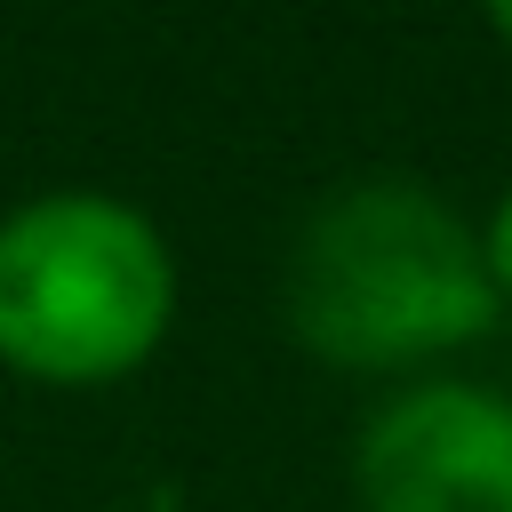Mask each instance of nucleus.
Segmentation results:
<instances>
[{
	"label": "nucleus",
	"mask_w": 512,
	"mask_h": 512,
	"mask_svg": "<svg viewBox=\"0 0 512 512\" xmlns=\"http://www.w3.org/2000/svg\"><path fill=\"white\" fill-rule=\"evenodd\" d=\"M480 256H488V280H496V296L512 304V184L496 192V208H488V224H480Z\"/></svg>",
	"instance_id": "4"
},
{
	"label": "nucleus",
	"mask_w": 512,
	"mask_h": 512,
	"mask_svg": "<svg viewBox=\"0 0 512 512\" xmlns=\"http://www.w3.org/2000/svg\"><path fill=\"white\" fill-rule=\"evenodd\" d=\"M360 512H512V400L432 376L392 392L352 448Z\"/></svg>",
	"instance_id": "3"
},
{
	"label": "nucleus",
	"mask_w": 512,
	"mask_h": 512,
	"mask_svg": "<svg viewBox=\"0 0 512 512\" xmlns=\"http://www.w3.org/2000/svg\"><path fill=\"white\" fill-rule=\"evenodd\" d=\"M480 16H488V32L512 48V0H480Z\"/></svg>",
	"instance_id": "5"
},
{
	"label": "nucleus",
	"mask_w": 512,
	"mask_h": 512,
	"mask_svg": "<svg viewBox=\"0 0 512 512\" xmlns=\"http://www.w3.org/2000/svg\"><path fill=\"white\" fill-rule=\"evenodd\" d=\"M288 336L360 376H392L440 360L496 328L504 296L480 256V224H464L416 176L336 184L288 248Z\"/></svg>",
	"instance_id": "1"
},
{
	"label": "nucleus",
	"mask_w": 512,
	"mask_h": 512,
	"mask_svg": "<svg viewBox=\"0 0 512 512\" xmlns=\"http://www.w3.org/2000/svg\"><path fill=\"white\" fill-rule=\"evenodd\" d=\"M176 320L160 224L88 184L32 192L0 216V368L48 392L136 376Z\"/></svg>",
	"instance_id": "2"
}]
</instances>
